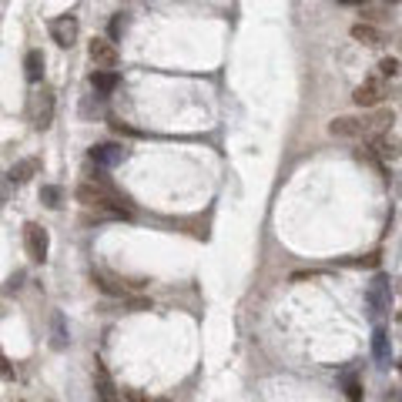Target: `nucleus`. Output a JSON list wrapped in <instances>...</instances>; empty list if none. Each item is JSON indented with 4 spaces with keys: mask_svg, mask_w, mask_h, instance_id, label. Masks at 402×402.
I'll return each instance as SVG.
<instances>
[{
    "mask_svg": "<svg viewBox=\"0 0 402 402\" xmlns=\"http://www.w3.org/2000/svg\"><path fill=\"white\" fill-rule=\"evenodd\" d=\"M77 201H81L84 208H97V211H104V215H114V218H131V208L125 205V198L114 191L101 175H91L87 181L77 184Z\"/></svg>",
    "mask_w": 402,
    "mask_h": 402,
    "instance_id": "1",
    "label": "nucleus"
},
{
    "mask_svg": "<svg viewBox=\"0 0 402 402\" xmlns=\"http://www.w3.org/2000/svg\"><path fill=\"white\" fill-rule=\"evenodd\" d=\"M389 299H392L389 278L386 275H375L372 282H369V291H365V306H369V315H372V319H379V315L389 308Z\"/></svg>",
    "mask_w": 402,
    "mask_h": 402,
    "instance_id": "2",
    "label": "nucleus"
},
{
    "mask_svg": "<svg viewBox=\"0 0 402 402\" xmlns=\"http://www.w3.org/2000/svg\"><path fill=\"white\" fill-rule=\"evenodd\" d=\"M24 245H27V255L34 262H44L47 258V249H51V235H47V228L41 225H27L24 228Z\"/></svg>",
    "mask_w": 402,
    "mask_h": 402,
    "instance_id": "3",
    "label": "nucleus"
},
{
    "mask_svg": "<svg viewBox=\"0 0 402 402\" xmlns=\"http://www.w3.org/2000/svg\"><path fill=\"white\" fill-rule=\"evenodd\" d=\"M87 158L97 168H114V165H121V161H127V148L125 144H94L87 151Z\"/></svg>",
    "mask_w": 402,
    "mask_h": 402,
    "instance_id": "4",
    "label": "nucleus"
},
{
    "mask_svg": "<svg viewBox=\"0 0 402 402\" xmlns=\"http://www.w3.org/2000/svg\"><path fill=\"white\" fill-rule=\"evenodd\" d=\"M382 97H386V84H382V77H369V81H362L359 87H356L352 101H356L359 108H375Z\"/></svg>",
    "mask_w": 402,
    "mask_h": 402,
    "instance_id": "5",
    "label": "nucleus"
},
{
    "mask_svg": "<svg viewBox=\"0 0 402 402\" xmlns=\"http://www.w3.org/2000/svg\"><path fill=\"white\" fill-rule=\"evenodd\" d=\"M87 54H91V61H94V68L111 70L114 64H118V47H114L111 37H94L91 47H87Z\"/></svg>",
    "mask_w": 402,
    "mask_h": 402,
    "instance_id": "6",
    "label": "nucleus"
},
{
    "mask_svg": "<svg viewBox=\"0 0 402 402\" xmlns=\"http://www.w3.org/2000/svg\"><path fill=\"white\" fill-rule=\"evenodd\" d=\"M77 17H70V14H64V17H54L51 20V37H54L61 47H70V44L77 41Z\"/></svg>",
    "mask_w": 402,
    "mask_h": 402,
    "instance_id": "7",
    "label": "nucleus"
},
{
    "mask_svg": "<svg viewBox=\"0 0 402 402\" xmlns=\"http://www.w3.org/2000/svg\"><path fill=\"white\" fill-rule=\"evenodd\" d=\"M332 138H365V118H335L329 125Z\"/></svg>",
    "mask_w": 402,
    "mask_h": 402,
    "instance_id": "8",
    "label": "nucleus"
},
{
    "mask_svg": "<svg viewBox=\"0 0 402 402\" xmlns=\"http://www.w3.org/2000/svg\"><path fill=\"white\" fill-rule=\"evenodd\" d=\"M51 121H54V94H51V91H41V94H37V104H34V125H37V131H47Z\"/></svg>",
    "mask_w": 402,
    "mask_h": 402,
    "instance_id": "9",
    "label": "nucleus"
},
{
    "mask_svg": "<svg viewBox=\"0 0 402 402\" xmlns=\"http://www.w3.org/2000/svg\"><path fill=\"white\" fill-rule=\"evenodd\" d=\"M372 151L382 158V161H396V158H402V141L392 138V134H379V138H372Z\"/></svg>",
    "mask_w": 402,
    "mask_h": 402,
    "instance_id": "10",
    "label": "nucleus"
},
{
    "mask_svg": "<svg viewBox=\"0 0 402 402\" xmlns=\"http://www.w3.org/2000/svg\"><path fill=\"white\" fill-rule=\"evenodd\" d=\"M37 171H41V161H37V158H24V161H17V165L7 171V181H11V184H24V181H30Z\"/></svg>",
    "mask_w": 402,
    "mask_h": 402,
    "instance_id": "11",
    "label": "nucleus"
},
{
    "mask_svg": "<svg viewBox=\"0 0 402 402\" xmlns=\"http://www.w3.org/2000/svg\"><path fill=\"white\" fill-rule=\"evenodd\" d=\"M392 127V111H372L365 114V138H379Z\"/></svg>",
    "mask_w": 402,
    "mask_h": 402,
    "instance_id": "12",
    "label": "nucleus"
},
{
    "mask_svg": "<svg viewBox=\"0 0 402 402\" xmlns=\"http://www.w3.org/2000/svg\"><path fill=\"white\" fill-rule=\"evenodd\" d=\"M389 352H392V342H389V332H386V329H382V325H379V329H375V332H372V356H375V362H379L382 369H386V365H389Z\"/></svg>",
    "mask_w": 402,
    "mask_h": 402,
    "instance_id": "13",
    "label": "nucleus"
},
{
    "mask_svg": "<svg viewBox=\"0 0 402 402\" xmlns=\"http://www.w3.org/2000/svg\"><path fill=\"white\" fill-rule=\"evenodd\" d=\"M118 74H114V70H108V68H101V70H94V74H91V87H94L97 94H111L114 87H118Z\"/></svg>",
    "mask_w": 402,
    "mask_h": 402,
    "instance_id": "14",
    "label": "nucleus"
},
{
    "mask_svg": "<svg viewBox=\"0 0 402 402\" xmlns=\"http://www.w3.org/2000/svg\"><path fill=\"white\" fill-rule=\"evenodd\" d=\"M94 382H97V396H101V402H125V399H121V392H118V386L108 379L104 369H97Z\"/></svg>",
    "mask_w": 402,
    "mask_h": 402,
    "instance_id": "15",
    "label": "nucleus"
},
{
    "mask_svg": "<svg viewBox=\"0 0 402 402\" xmlns=\"http://www.w3.org/2000/svg\"><path fill=\"white\" fill-rule=\"evenodd\" d=\"M352 37H356L359 44H365V47H379V44L386 41L382 30L372 27V24H356V27H352Z\"/></svg>",
    "mask_w": 402,
    "mask_h": 402,
    "instance_id": "16",
    "label": "nucleus"
},
{
    "mask_svg": "<svg viewBox=\"0 0 402 402\" xmlns=\"http://www.w3.org/2000/svg\"><path fill=\"white\" fill-rule=\"evenodd\" d=\"M24 74H27L30 84H37L44 77V54L41 51H30L27 61H24Z\"/></svg>",
    "mask_w": 402,
    "mask_h": 402,
    "instance_id": "17",
    "label": "nucleus"
},
{
    "mask_svg": "<svg viewBox=\"0 0 402 402\" xmlns=\"http://www.w3.org/2000/svg\"><path fill=\"white\" fill-rule=\"evenodd\" d=\"M41 201L47 205V208H57V205H61V188H57V184H44V188H41Z\"/></svg>",
    "mask_w": 402,
    "mask_h": 402,
    "instance_id": "18",
    "label": "nucleus"
},
{
    "mask_svg": "<svg viewBox=\"0 0 402 402\" xmlns=\"http://www.w3.org/2000/svg\"><path fill=\"white\" fill-rule=\"evenodd\" d=\"M346 392H348V399L352 402L362 399V382L356 379V372H346Z\"/></svg>",
    "mask_w": 402,
    "mask_h": 402,
    "instance_id": "19",
    "label": "nucleus"
},
{
    "mask_svg": "<svg viewBox=\"0 0 402 402\" xmlns=\"http://www.w3.org/2000/svg\"><path fill=\"white\" fill-rule=\"evenodd\" d=\"M396 70H399V64H396L392 57H386V61H379V77H396Z\"/></svg>",
    "mask_w": 402,
    "mask_h": 402,
    "instance_id": "20",
    "label": "nucleus"
},
{
    "mask_svg": "<svg viewBox=\"0 0 402 402\" xmlns=\"http://www.w3.org/2000/svg\"><path fill=\"white\" fill-rule=\"evenodd\" d=\"M64 342H68V339H64V319L54 315V348H64Z\"/></svg>",
    "mask_w": 402,
    "mask_h": 402,
    "instance_id": "21",
    "label": "nucleus"
},
{
    "mask_svg": "<svg viewBox=\"0 0 402 402\" xmlns=\"http://www.w3.org/2000/svg\"><path fill=\"white\" fill-rule=\"evenodd\" d=\"M125 27H127V20L121 14L111 20V41H121V34H125Z\"/></svg>",
    "mask_w": 402,
    "mask_h": 402,
    "instance_id": "22",
    "label": "nucleus"
},
{
    "mask_svg": "<svg viewBox=\"0 0 402 402\" xmlns=\"http://www.w3.org/2000/svg\"><path fill=\"white\" fill-rule=\"evenodd\" d=\"M0 379H7V382H14V365L7 362V356L0 352Z\"/></svg>",
    "mask_w": 402,
    "mask_h": 402,
    "instance_id": "23",
    "label": "nucleus"
},
{
    "mask_svg": "<svg viewBox=\"0 0 402 402\" xmlns=\"http://www.w3.org/2000/svg\"><path fill=\"white\" fill-rule=\"evenodd\" d=\"M127 402H171V399H151V396H144L138 389H131V392H127Z\"/></svg>",
    "mask_w": 402,
    "mask_h": 402,
    "instance_id": "24",
    "label": "nucleus"
},
{
    "mask_svg": "<svg viewBox=\"0 0 402 402\" xmlns=\"http://www.w3.org/2000/svg\"><path fill=\"white\" fill-rule=\"evenodd\" d=\"M386 4H399V0H386Z\"/></svg>",
    "mask_w": 402,
    "mask_h": 402,
    "instance_id": "25",
    "label": "nucleus"
},
{
    "mask_svg": "<svg viewBox=\"0 0 402 402\" xmlns=\"http://www.w3.org/2000/svg\"><path fill=\"white\" fill-rule=\"evenodd\" d=\"M399 369H402V362H399Z\"/></svg>",
    "mask_w": 402,
    "mask_h": 402,
    "instance_id": "26",
    "label": "nucleus"
}]
</instances>
